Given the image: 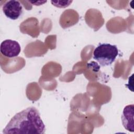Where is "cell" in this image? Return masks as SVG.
<instances>
[{"label": "cell", "mask_w": 134, "mask_h": 134, "mask_svg": "<svg viewBox=\"0 0 134 134\" xmlns=\"http://www.w3.org/2000/svg\"><path fill=\"white\" fill-rule=\"evenodd\" d=\"M45 125L39 111L29 107L16 114L3 129V133L43 134Z\"/></svg>", "instance_id": "6da1fadb"}, {"label": "cell", "mask_w": 134, "mask_h": 134, "mask_svg": "<svg viewBox=\"0 0 134 134\" xmlns=\"http://www.w3.org/2000/svg\"><path fill=\"white\" fill-rule=\"evenodd\" d=\"M118 54V49L116 45L103 43L95 48L93 52V59L102 66L111 65Z\"/></svg>", "instance_id": "7a4b0ae2"}, {"label": "cell", "mask_w": 134, "mask_h": 134, "mask_svg": "<svg viewBox=\"0 0 134 134\" xmlns=\"http://www.w3.org/2000/svg\"><path fill=\"white\" fill-rule=\"evenodd\" d=\"M4 15L12 20L18 19L23 14V7L18 1L10 0L4 3L2 7Z\"/></svg>", "instance_id": "3957f363"}, {"label": "cell", "mask_w": 134, "mask_h": 134, "mask_svg": "<svg viewBox=\"0 0 134 134\" xmlns=\"http://www.w3.org/2000/svg\"><path fill=\"white\" fill-rule=\"evenodd\" d=\"M0 51L4 56L12 58L19 55L21 51V48L19 43L17 41L6 39L2 42Z\"/></svg>", "instance_id": "277c9868"}, {"label": "cell", "mask_w": 134, "mask_h": 134, "mask_svg": "<svg viewBox=\"0 0 134 134\" xmlns=\"http://www.w3.org/2000/svg\"><path fill=\"white\" fill-rule=\"evenodd\" d=\"M134 106L133 104L125 106L121 115V121L124 127L128 131H134Z\"/></svg>", "instance_id": "5b68a950"}]
</instances>
